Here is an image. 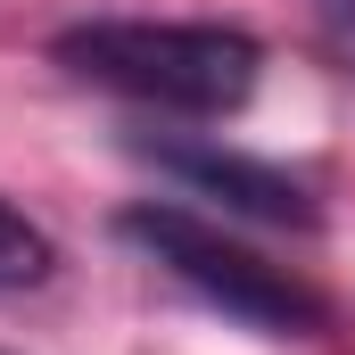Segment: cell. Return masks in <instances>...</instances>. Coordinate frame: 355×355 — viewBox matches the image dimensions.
Segmentation results:
<instances>
[{"label":"cell","instance_id":"1","mask_svg":"<svg viewBox=\"0 0 355 355\" xmlns=\"http://www.w3.org/2000/svg\"><path fill=\"white\" fill-rule=\"evenodd\" d=\"M50 58L75 83L157 116H232L248 107L265 67V50L240 25H198V17H91L50 42Z\"/></svg>","mask_w":355,"mask_h":355},{"label":"cell","instance_id":"2","mask_svg":"<svg viewBox=\"0 0 355 355\" xmlns=\"http://www.w3.org/2000/svg\"><path fill=\"white\" fill-rule=\"evenodd\" d=\"M149 265H166L182 289H198L207 306H223L232 322H248V331H322V297L297 281L289 265H265L248 240H232L223 223H207V215H190V207H124V223H116Z\"/></svg>","mask_w":355,"mask_h":355},{"label":"cell","instance_id":"3","mask_svg":"<svg viewBox=\"0 0 355 355\" xmlns=\"http://www.w3.org/2000/svg\"><path fill=\"white\" fill-rule=\"evenodd\" d=\"M157 174H174L182 190L198 198H223L232 215H257V223H281V232H314L322 207L297 174H281L265 157H240V149H149Z\"/></svg>","mask_w":355,"mask_h":355},{"label":"cell","instance_id":"4","mask_svg":"<svg viewBox=\"0 0 355 355\" xmlns=\"http://www.w3.org/2000/svg\"><path fill=\"white\" fill-rule=\"evenodd\" d=\"M50 265H58L50 232H42L25 207H8V198H0V289H33Z\"/></svg>","mask_w":355,"mask_h":355}]
</instances>
